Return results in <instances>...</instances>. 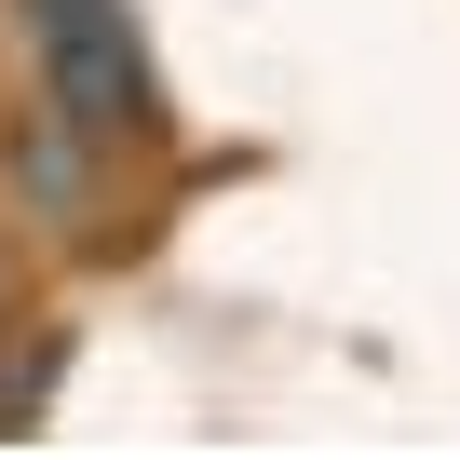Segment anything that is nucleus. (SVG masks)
Masks as SVG:
<instances>
[{
    "instance_id": "1",
    "label": "nucleus",
    "mask_w": 460,
    "mask_h": 460,
    "mask_svg": "<svg viewBox=\"0 0 460 460\" xmlns=\"http://www.w3.org/2000/svg\"><path fill=\"white\" fill-rule=\"evenodd\" d=\"M28 14V55H41V95L109 149V136H149L163 109H149V55H136V28H122V0H14Z\"/></svg>"
},
{
    "instance_id": "2",
    "label": "nucleus",
    "mask_w": 460,
    "mask_h": 460,
    "mask_svg": "<svg viewBox=\"0 0 460 460\" xmlns=\"http://www.w3.org/2000/svg\"><path fill=\"white\" fill-rule=\"evenodd\" d=\"M0 163H14V190H28V203H41L55 230H82V217H95V136H82V122H68L55 95H41V109H14Z\"/></svg>"
},
{
    "instance_id": "3",
    "label": "nucleus",
    "mask_w": 460,
    "mask_h": 460,
    "mask_svg": "<svg viewBox=\"0 0 460 460\" xmlns=\"http://www.w3.org/2000/svg\"><path fill=\"white\" fill-rule=\"evenodd\" d=\"M0 325H14V298H0Z\"/></svg>"
}]
</instances>
